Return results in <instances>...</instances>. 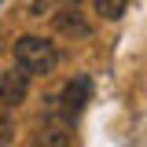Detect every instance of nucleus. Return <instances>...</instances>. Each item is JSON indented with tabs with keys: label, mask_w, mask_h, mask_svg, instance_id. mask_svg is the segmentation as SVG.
Segmentation results:
<instances>
[{
	"label": "nucleus",
	"mask_w": 147,
	"mask_h": 147,
	"mask_svg": "<svg viewBox=\"0 0 147 147\" xmlns=\"http://www.w3.org/2000/svg\"><path fill=\"white\" fill-rule=\"evenodd\" d=\"M96 15L107 18V22H118L125 15V0H96Z\"/></svg>",
	"instance_id": "nucleus-5"
},
{
	"label": "nucleus",
	"mask_w": 147,
	"mask_h": 147,
	"mask_svg": "<svg viewBox=\"0 0 147 147\" xmlns=\"http://www.w3.org/2000/svg\"><path fill=\"white\" fill-rule=\"evenodd\" d=\"M15 63L18 66H26L30 74H52L59 66V52H55L52 40H44V37H18L15 40Z\"/></svg>",
	"instance_id": "nucleus-1"
},
{
	"label": "nucleus",
	"mask_w": 147,
	"mask_h": 147,
	"mask_svg": "<svg viewBox=\"0 0 147 147\" xmlns=\"http://www.w3.org/2000/svg\"><path fill=\"white\" fill-rule=\"evenodd\" d=\"M48 4H52V0H33V15H44V11H48Z\"/></svg>",
	"instance_id": "nucleus-8"
},
{
	"label": "nucleus",
	"mask_w": 147,
	"mask_h": 147,
	"mask_svg": "<svg viewBox=\"0 0 147 147\" xmlns=\"http://www.w3.org/2000/svg\"><path fill=\"white\" fill-rule=\"evenodd\" d=\"M92 99V81L85 77V74H74L70 81L63 85V96H59V110L66 114V118H77L81 110H85V103Z\"/></svg>",
	"instance_id": "nucleus-3"
},
{
	"label": "nucleus",
	"mask_w": 147,
	"mask_h": 147,
	"mask_svg": "<svg viewBox=\"0 0 147 147\" xmlns=\"http://www.w3.org/2000/svg\"><path fill=\"white\" fill-rule=\"evenodd\" d=\"M52 22H55V30H59L63 37H70V40H88L92 37V22L77 11V4H66Z\"/></svg>",
	"instance_id": "nucleus-4"
},
{
	"label": "nucleus",
	"mask_w": 147,
	"mask_h": 147,
	"mask_svg": "<svg viewBox=\"0 0 147 147\" xmlns=\"http://www.w3.org/2000/svg\"><path fill=\"white\" fill-rule=\"evenodd\" d=\"M11 132H15V125H11L7 107H4V110H0V144H7V140H11Z\"/></svg>",
	"instance_id": "nucleus-7"
},
{
	"label": "nucleus",
	"mask_w": 147,
	"mask_h": 147,
	"mask_svg": "<svg viewBox=\"0 0 147 147\" xmlns=\"http://www.w3.org/2000/svg\"><path fill=\"white\" fill-rule=\"evenodd\" d=\"M30 77H33V74L26 70V66H11V70H4L0 74V107H18V103H22V99H26V96H30Z\"/></svg>",
	"instance_id": "nucleus-2"
},
{
	"label": "nucleus",
	"mask_w": 147,
	"mask_h": 147,
	"mask_svg": "<svg viewBox=\"0 0 147 147\" xmlns=\"http://www.w3.org/2000/svg\"><path fill=\"white\" fill-rule=\"evenodd\" d=\"M40 144H48V147H66V144H70V136H66L63 129H44Z\"/></svg>",
	"instance_id": "nucleus-6"
},
{
	"label": "nucleus",
	"mask_w": 147,
	"mask_h": 147,
	"mask_svg": "<svg viewBox=\"0 0 147 147\" xmlns=\"http://www.w3.org/2000/svg\"><path fill=\"white\" fill-rule=\"evenodd\" d=\"M63 4H81V0H63Z\"/></svg>",
	"instance_id": "nucleus-9"
}]
</instances>
